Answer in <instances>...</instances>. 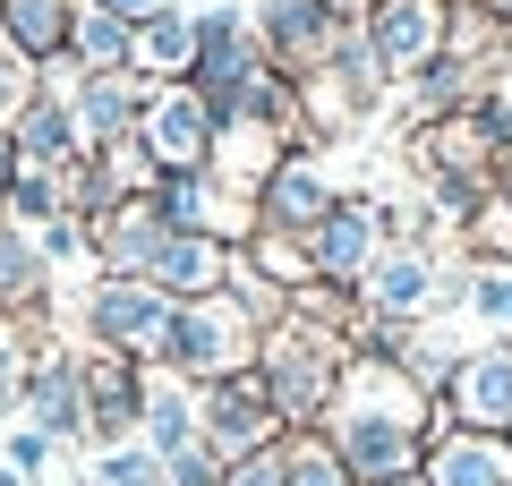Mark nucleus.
<instances>
[{
    "mask_svg": "<svg viewBox=\"0 0 512 486\" xmlns=\"http://www.w3.org/2000/svg\"><path fill=\"white\" fill-rule=\"evenodd\" d=\"M282 461H291V486H350V469H342V452L325 444V427L282 435Z\"/></svg>",
    "mask_w": 512,
    "mask_h": 486,
    "instance_id": "obj_30",
    "label": "nucleus"
},
{
    "mask_svg": "<svg viewBox=\"0 0 512 486\" xmlns=\"http://www.w3.org/2000/svg\"><path fill=\"white\" fill-rule=\"evenodd\" d=\"M154 486H171V478H154Z\"/></svg>",
    "mask_w": 512,
    "mask_h": 486,
    "instance_id": "obj_45",
    "label": "nucleus"
},
{
    "mask_svg": "<svg viewBox=\"0 0 512 486\" xmlns=\"http://www.w3.org/2000/svg\"><path fill=\"white\" fill-rule=\"evenodd\" d=\"M461 9H495V18H512V0H461Z\"/></svg>",
    "mask_w": 512,
    "mask_h": 486,
    "instance_id": "obj_42",
    "label": "nucleus"
},
{
    "mask_svg": "<svg viewBox=\"0 0 512 486\" xmlns=\"http://www.w3.org/2000/svg\"><path fill=\"white\" fill-rule=\"evenodd\" d=\"M342 367H350V350L325 342V333H308V324H291V316L256 342V376H265V393H274V410H282V427H291V435L325 427Z\"/></svg>",
    "mask_w": 512,
    "mask_h": 486,
    "instance_id": "obj_2",
    "label": "nucleus"
},
{
    "mask_svg": "<svg viewBox=\"0 0 512 486\" xmlns=\"http://www.w3.org/2000/svg\"><path fill=\"white\" fill-rule=\"evenodd\" d=\"M384 239H393V205L376 197H333V214L308 231V256H316V282H367V265L384 256Z\"/></svg>",
    "mask_w": 512,
    "mask_h": 486,
    "instance_id": "obj_7",
    "label": "nucleus"
},
{
    "mask_svg": "<svg viewBox=\"0 0 512 486\" xmlns=\"http://www.w3.org/2000/svg\"><path fill=\"white\" fill-rule=\"evenodd\" d=\"M444 52L495 77L512 60V18H495V9H461V0H453V18H444Z\"/></svg>",
    "mask_w": 512,
    "mask_h": 486,
    "instance_id": "obj_27",
    "label": "nucleus"
},
{
    "mask_svg": "<svg viewBox=\"0 0 512 486\" xmlns=\"http://www.w3.org/2000/svg\"><path fill=\"white\" fill-rule=\"evenodd\" d=\"M350 26L359 18H342V9H325V0H256V52H265V69H282V77H316Z\"/></svg>",
    "mask_w": 512,
    "mask_h": 486,
    "instance_id": "obj_5",
    "label": "nucleus"
},
{
    "mask_svg": "<svg viewBox=\"0 0 512 486\" xmlns=\"http://www.w3.org/2000/svg\"><path fill=\"white\" fill-rule=\"evenodd\" d=\"M231 256H239V248H222V239H197V231H171L163 248H154L146 282L163 290V299H205V290H222V282H231Z\"/></svg>",
    "mask_w": 512,
    "mask_h": 486,
    "instance_id": "obj_20",
    "label": "nucleus"
},
{
    "mask_svg": "<svg viewBox=\"0 0 512 486\" xmlns=\"http://www.w3.org/2000/svg\"><path fill=\"white\" fill-rule=\"evenodd\" d=\"M35 94H43V69H35V60H26L9 35H0V128L18 120V111L35 103Z\"/></svg>",
    "mask_w": 512,
    "mask_h": 486,
    "instance_id": "obj_33",
    "label": "nucleus"
},
{
    "mask_svg": "<svg viewBox=\"0 0 512 486\" xmlns=\"http://www.w3.org/2000/svg\"><path fill=\"white\" fill-rule=\"evenodd\" d=\"M478 94H495V77H487V69H470V60H453V52L419 60V69L402 77V103H410V120H453V111H470Z\"/></svg>",
    "mask_w": 512,
    "mask_h": 486,
    "instance_id": "obj_21",
    "label": "nucleus"
},
{
    "mask_svg": "<svg viewBox=\"0 0 512 486\" xmlns=\"http://www.w3.org/2000/svg\"><path fill=\"white\" fill-rule=\"evenodd\" d=\"M171 307L180 299H163L146 273H103L94 299H86V333H94V350H120V359L154 367L163 359V333H171Z\"/></svg>",
    "mask_w": 512,
    "mask_h": 486,
    "instance_id": "obj_3",
    "label": "nucleus"
},
{
    "mask_svg": "<svg viewBox=\"0 0 512 486\" xmlns=\"http://www.w3.org/2000/svg\"><path fill=\"white\" fill-rule=\"evenodd\" d=\"M137 137H146V154L163 162V171H205V154H214V111H205V94L180 77V86H154L146 94Z\"/></svg>",
    "mask_w": 512,
    "mask_h": 486,
    "instance_id": "obj_10",
    "label": "nucleus"
},
{
    "mask_svg": "<svg viewBox=\"0 0 512 486\" xmlns=\"http://www.w3.org/2000/svg\"><path fill=\"white\" fill-rule=\"evenodd\" d=\"M52 435H43V427H18V435H9V444H0V469H18V478L26 486H43V469H52Z\"/></svg>",
    "mask_w": 512,
    "mask_h": 486,
    "instance_id": "obj_35",
    "label": "nucleus"
},
{
    "mask_svg": "<svg viewBox=\"0 0 512 486\" xmlns=\"http://www.w3.org/2000/svg\"><path fill=\"white\" fill-rule=\"evenodd\" d=\"M504 444H512V427H504Z\"/></svg>",
    "mask_w": 512,
    "mask_h": 486,
    "instance_id": "obj_44",
    "label": "nucleus"
},
{
    "mask_svg": "<svg viewBox=\"0 0 512 486\" xmlns=\"http://www.w3.org/2000/svg\"><path fill=\"white\" fill-rule=\"evenodd\" d=\"M9 137H18V162H35V171L86 162V128H77V111H69V86H43L35 103L9 120Z\"/></svg>",
    "mask_w": 512,
    "mask_h": 486,
    "instance_id": "obj_15",
    "label": "nucleus"
},
{
    "mask_svg": "<svg viewBox=\"0 0 512 486\" xmlns=\"http://www.w3.org/2000/svg\"><path fill=\"white\" fill-rule=\"evenodd\" d=\"M9 180H18V137L0 128V197H9Z\"/></svg>",
    "mask_w": 512,
    "mask_h": 486,
    "instance_id": "obj_39",
    "label": "nucleus"
},
{
    "mask_svg": "<svg viewBox=\"0 0 512 486\" xmlns=\"http://www.w3.org/2000/svg\"><path fill=\"white\" fill-rule=\"evenodd\" d=\"M436 290H444V273H436V248H410V239H384V256L367 265L359 299H367V316L419 324L427 307H436Z\"/></svg>",
    "mask_w": 512,
    "mask_h": 486,
    "instance_id": "obj_11",
    "label": "nucleus"
},
{
    "mask_svg": "<svg viewBox=\"0 0 512 486\" xmlns=\"http://www.w3.org/2000/svg\"><path fill=\"white\" fill-rule=\"evenodd\" d=\"M222 486H291V461H282V444H256L222 469Z\"/></svg>",
    "mask_w": 512,
    "mask_h": 486,
    "instance_id": "obj_36",
    "label": "nucleus"
},
{
    "mask_svg": "<svg viewBox=\"0 0 512 486\" xmlns=\"http://www.w3.org/2000/svg\"><path fill=\"white\" fill-rule=\"evenodd\" d=\"M444 410H453V427H478V435H504L512 427V342L495 350H470V359H453V376H444Z\"/></svg>",
    "mask_w": 512,
    "mask_h": 486,
    "instance_id": "obj_12",
    "label": "nucleus"
},
{
    "mask_svg": "<svg viewBox=\"0 0 512 486\" xmlns=\"http://www.w3.org/2000/svg\"><path fill=\"white\" fill-rule=\"evenodd\" d=\"M77 384H86V444H128L137 418H146V359L86 350L77 359Z\"/></svg>",
    "mask_w": 512,
    "mask_h": 486,
    "instance_id": "obj_9",
    "label": "nucleus"
},
{
    "mask_svg": "<svg viewBox=\"0 0 512 486\" xmlns=\"http://www.w3.org/2000/svg\"><path fill=\"white\" fill-rule=\"evenodd\" d=\"M325 214H333L325 171H316L308 154H282V171H274L265 188H256V231H291V239H308Z\"/></svg>",
    "mask_w": 512,
    "mask_h": 486,
    "instance_id": "obj_14",
    "label": "nucleus"
},
{
    "mask_svg": "<svg viewBox=\"0 0 512 486\" xmlns=\"http://www.w3.org/2000/svg\"><path fill=\"white\" fill-rule=\"evenodd\" d=\"M43 282H52V265L35 256V231H18V222L0 214V316H35Z\"/></svg>",
    "mask_w": 512,
    "mask_h": 486,
    "instance_id": "obj_26",
    "label": "nucleus"
},
{
    "mask_svg": "<svg viewBox=\"0 0 512 486\" xmlns=\"http://www.w3.org/2000/svg\"><path fill=\"white\" fill-rule=\"evenodd\" d=\"M495 197H512V154H504V162H495Z\"/></svg>",
    "mask_w": 512,
    "mask_h": 486,
    "instance_id": "obj_41",
    "label": "nucleus"
},
{
    "mask_svg": "<svg viewBox=\"0 0 512 486\" xmlns=\"http://www.w3.org/2000/svg\"><path fill=\"white\" fill-rule=\"evenodd\" d=\"M325 9H342V18H367V9H376V0H325Z\"/></svg>",
    "mask_w": 512,
    "mask_h": 486,
    "instance_id": "obj_40",
    "label": "nucleus"
},
{
    "mask_svg": "<svg viewBox=\"0 0 512 486\" xmlns=\"http://www.w3.org/2000/svg\"><path fill=\"white\" fill-rule=\"evenodd\" d=\"M444 18H453V0H376L359 18V35H367V52H376V69L402 86L419 60L444 52Z\"/></svg>",
    "mask_w": 512,
    "mask_h": 486,
    "instance_id": "obj_8",
    "label": "nucleus"
},
{
    "mask_svg": "<svg viewBox=\"0 0 512 486\" xmlns=\"http://www.w3.org/2000/svg\"><path fill=\"white\" fill-rule=\"evenodd\" d=\"M35 256H43V265H86V256H94V222H86V214L35 222Z\"/></svg>",
    "mask_w": 512,
    "mask_h": 486,
    "instance_id": "obj_32",
    "label": "nucleus"
},
{
    "mask_svg": "<svg viewBox=\"0 0 512 486\" xmlns=\"http://www.w3.org/2000/svg\"><path fill=\"white\" fill-rule=\"evenodd\" d=\"M146 77L137 69H103V77H69V111H77V128H86V154L94 145H111V137H137V120H146Z\"/></svg>",
    "mask_w": 512,
    "mask_h": 486,
    "instance_id": "obj_13",
    "label": "nucleus"
},
{
    "mask_svg": "<svg viewBox=\"0 0 512 486\" xmlns=\"http://www.w3.org/2000/svg\"><path fill=\"white\" fill-rule=\"evenodd\" d=\"M384 486H427V478H419V469H410V478H384Z\"/></svg>",
    "mask_w": 512,
    "mask_h": 486,
    "instance_id": "obj_43",
    "label": "nucleus"
},
{
    "mask_svg": "<svg viewBox=\"0 0 512 486\" xmlns=\"http://www.w3.org/2000/svg\"><path fill=\"white\" fill-rule=\"evenodd\" d=\"M282 154H299V145L282 137V128H265V120H222V128H214V154H205V171L256 197V188H265V180L282 171Z\"/></svg>",
    "mask_w": 512,
    "mask_h": 486,
    "instance_id": "obj_17",
    "label": "nucleus"
},
{
    "mask_svg": "<svg viewBox=\"0 0 512 486\" xmlns=\"http://www.w3.org/2000/svg\"><path fill=\"white\" fill-rule=\"evenodd\" d=\"M256 342H265V324L231 299V290H205V299H180L171 307V333H163V376L180 384H222V376H248L256 367Z\"/></svg>",
    "mask_w": 512,
    "mask_h": 486,
    "instance_id": "obj_1",
    "label": "nucleus"
},
{
    "mask_svg": "<svg viewBox=\"0 0 512 486\" xmlns=\"http://www.w3.org/2000/svg\"><path fill=\"white\" fill-rule=\"evenodd\" d=\"M128 52H137V26L111 18V9H94V0H77L60 69H69V77H103V69H128Z\"/></svg>",
    "mask_w": 512,
    "mask_h": 486,
    "instance_id": "obj_22",
    "label": "nucleus"
},
{
    "mask_svg": "<svg viewBox=\"0 0 512 486\" xmlns=\"http://www.w3.org/2000/svg\"><path fill=\"white\" fill-rule=\"evenodd\" d=\"M128 69L146 77V86H180V77L197 69V35H188V9H163V18L137 26V52H128Z\"/></svg>",
    "mask_w": 512,
    "mask_h": 486,
    "instance_id": "obj_24",
    "label": "nucleus"
},
{
    "mask_svg": "<svg viewBox=\"0 0 512 486\" xmlns=\"http://www.w3.org/2000/svg\"><path fill=\"white\" fill-rule=\"evenodd\" d=\"M154 214H163V231H197V239H222V248L256 239V197L214 180V171H163L154 180Z\"/></svg>",
    "mask_w": 512,
    "mask_h": 486,
    "instance_id": "obj_4",
    "label": "nucleus"
},
{
    "mask_svg": "<svg viewBox=\"0 0 512 486\" xmlns=\"http://www.w3.org/2000/svg\"><path fill=\"white\" fill-rule=\"evenodd\" d=\"M163 239L171 231H163V214H154V197H120V205L94 214V265L103 273H146Z\"/></svg>",
    "mask_w": 512,
    "mask_h": 486,
    "instance_id": "obj_19",
    "label": "nucleus"
},
{
    "mask_svg": "<svg viewBox=\"0 0 512 486\" xmlns=\"http://www.w3.org/2000/svg\"><path fill=\"white\" fill-rule=\"evenodd\" d=\"M0 214L18 222V231L69 214V171H35V162H18V180H9V197H0Z\"/></svg>",
    "mask_w": 512,
    "mask_h": 486,
    "instance_id": "obj_29",
    "label": "nucleus"
},
{
    "mask_svg": "<svg viewBox=\"0 0 512 486\" xmlns=\"http://www.w3.org/2000/svg\"><path fill=\"white\" fill-rule=\"evenodd\" d=\"M69 18H77V0H0V35L18 43L35 69H52L69 52Z\"/></svg>",
    "mask_w": 512,
    "mask_h": 486,
    "instance_id": "obj_25",
    "label": "nucleus"
},
{
    "mask_svg": "<svg viewBox=\"0 0 512 486\" xmlns=\"http://www.w3.org/2000/svg\"><path fill=\"white\" fill-rule=\"evenodd\" d=\"M154 478H163V461L137 435L128 444H94V486H154Z\"/></svg>",
    "mask_w": 512,
    "mask_h": 486,
    "instance_id": "obj_31",
    "label": "nucleus"
},
{
    "mask_svg": "<svg viewBox=\"0 0 512 486\" xmlns=\"http://www.w3.org/2000/svg\"><path fill=\"white\" fill-rule=\"evenodd\" d=\"M470 307H478V316H487V324H504V333H512V265H504V273H478Z\"/></svg>",
    "mask_w": 512,
    "mask_h": 486,
    "instance_id": "obj_37",
    "label": "nucleus"
},
{
    "mask_svg": "<svg viewBox=\"0 0 512 486\" xmlns=\"http://www.w3.org/2000/svg\"><path fill=\"white\" fill-rule=\"evenodd\" d=\"M26 367H35V350H26V316H0V410L26 393Z\"/></svg>",
    "mask_w": 512,
    "mask_h": 486,
    "instance_id": "obj_34",
    "label": "nucleus"
},
{
    "mask_svg": "<svg viewBox=\"0 0 512 486\" xmlns=\"http://www.w3.org/2000/svg\"><path fill=\"white\" fill-rule=\"evenodd\" d=\"M419 478L427 486H512V444L504 435H478V427H453V435L427 444Z\"/></svg>",
    "mask_w": 512,
    "mask_h": 486,
    "instance_id": "obj_18",
    "label": "nucleus"
},
{
    "mask_svg": "<svg viewBox=\"0 0 512 486\" xmlns=\"http://www.w3.org/2000/svg\"><path fill=\"white\" fill-rule=\"evenodd\" d=\"M197 435L222 452V461H239V452H256V444H282V410H274V393H265V376H222V384H197Z\"/></svg>",
    "mask_w": 512,
    "mask_h": 486,
    "instance_id": "obj_6",
    "label": "nucleus"
},
{
    "mask_svg": "<svg viewBox=\"0 0 512 486\" xmlns=\"http://www.w3.org/2000/svg\"><path fill=\"white\" fill-rule=\"evenodd\" d=\"M26 427H43L52 444H86V384H77V359H35L26 367Z\"/></svg>",
    "mask_w": 512,
    "mask_h": 486,
    "instance_id": "obj_16",
    "label": "nucleus"
},
{
    "mask_svg": "<svg viewBox=\"0 0 512 486\" xmlns=\"http://www.w3.org/2000/svg\"><path fill=\"white\" fill-rule=\"evenodd\" d=\"M137 444H146L154 461H171V452L197 444V384L146 376V418H137Z\"/></svg>",
    "mask_w": 512,
    "mask_h": 486,
    "instance_id": "obj_23",
    "label": "nucleus"
},
{
    "mask_svg": "<svg viewBox=\"0 0 512 486\" xmlns=\"http://www.w3.org/2000/svg\"><path fill=\"white\" fill-rule=\"evenodd\" d=\"M94 9H111V18H128V26H146V18H163V9H180V0H94Z\"/></svg>",
    "mask_w": 512,
    "mask_h": 486,
    "instance_id": "obj_38",
    "label": "nucleus"
},
{
    "mask_svg": "<svg viewBox=\"0 0 512 486\" xmlns=\"http://www.w3.org/2000/svg\"><path fill=\"white\" fill-rule=\"evenodd\" d=\"M94 180H103V197L120 205V197H154V180H163V162L146 154V137H111V145H94Z\"/></svg>",
    "mask_w": 512,
    "mask_h": 486,
    "instance_id": "obj_28",
    "label": "nucleus"
}]
</instances>
